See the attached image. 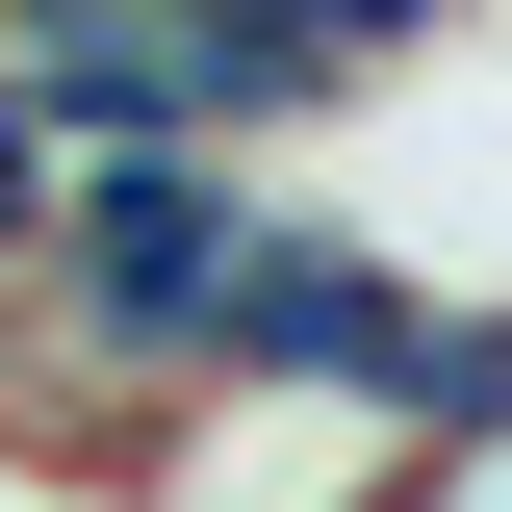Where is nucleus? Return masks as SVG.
<instances>
[{
    "instance_id": "nucleus-3",
    "label": "nucleus",
    "mask_w": 512,
    "mask_h": 512,
    "mask_svg": "<svg viewBox=\"0 0 512 512\" xmlns=\"http://www.w3.org/2000/svg\"><path fill=\"white\" fill-rule=\"evenodd\" d=\"M52 205H77V154H52V103L0 77V308H26V256H52Z\"/></svg>"
},
{
    "instance_id": "nucleus-2",
    "label": "nucleus",
    "mask_w": 512,
    "mask_h": 512,
    "mask_svg": "<svg viewBox=\"0 0 512 512\" xmlns=\"http://www.w3.org/2000/svg\"><path fill=\"white\" fill-rule=\"evenodd\" d=\"M282 26H308V77H333V103H359V77H410V52H461L487 0H282Z\"/></svg>"
},
{
    "instance_id": "nucleus-1",
    "label": "nucleus",
    "mask_w": 512,
    "mask_h": 512,
    "mask_svg": "<svg viewBox=\"0 0 512 512\" xmlns=\"http://www.w3.org/2000/svg\"><path fill=\"white\" fill-rule=\"evenodd\" d=\"M410 256L384 231H333V205H256V256H231V308H205V384L180 410H384V359H410Z\"/></svg>"
}]
</instances>
